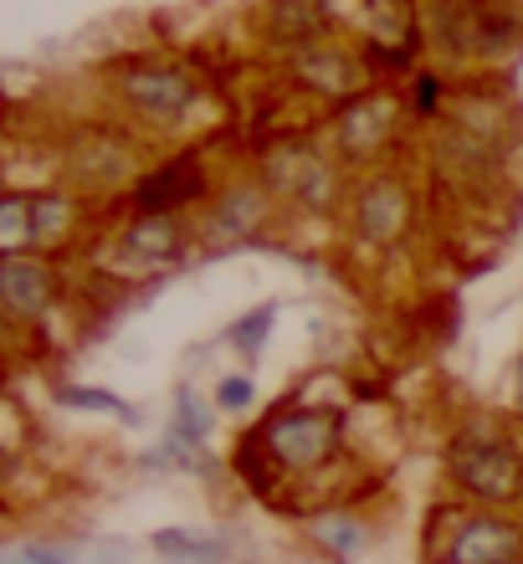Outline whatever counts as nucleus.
<instances>
[{
	"label": "nucleus",
	"mask_w": 523,
	"mask_h": 564,
	"mask_svg": "<svg viewBox=\"0 0 523 564\" xmlns=\"http://www.w3.org/2000/svg\"><path fill=\"white\" fill-rule=\"evenodd\" d=\"M451 473L478 498H519L523 488V462L498 436H462L451 452Z\"/></svg>",
	"instance_id": "nucleus-1"
},
{
	"label": "nucleus",
	"mask_w": 523,
	"mask_h": 564,
	"mask_svg": "<svg viewBox=\"0 0 523 564\" xmlns=\"http://www.w3.org/2000/svg\"><path fill=\"white\" fill-rule=\"evenodd\" d=\"M268 442H272V457L287 462V467H314L334 446V421L314 416V411H293V416L272 421Z\"/></svg>",
	"instance_id": "nucleus-2"
},
{
	"label": "nucleus",
	"mask_w": 523,
	"mask_h": 564,
	"mask_svg": "<svg viewBox=\"0 0 523 564\" xmlns=\"http://www.w3.org/2000/svg\"><path fill=\"white\" fill-rule=\"evenodd\" d=\"M519 534H513L509 523H467L462 534H457V544H451V564H513L519 560Z\"/></svg>",
	"instance_id": "nucleus-3"
},
{
	"label": "nucleus",
	"mask_w": 523,
	"mask_h": 564,
	"mask_svg": "<svg viewBox=\"0 0 523 564\" xmlns=\"http://www.w3.org/2000/svg\"><path fill=\"white\" fill-rule=\"evenodd\" d=\"M129 98H134L144 113H154V119H175L179 108L190 104V77L179 73H129Z\"/></svg>",
	"instance_id": "nucleus-4"
},
{
	"label": "nucleus",
	"mask_w": 523,
	"mask_h": 564,
	"mask_svg": "<svg viewBox=\"0 0 523 564\" xmlns=\"http://www.w3.org/2000/svg\"><path fill=\"white\" fill-rule=\"evenodd\" d=\"M0 288H6V303L21 313H42L46 297H52V272L42 262H21V257H6L0 268Z\"/></svg>",
	"instance_id": "nucleus-5"
},
{
	"label": "nucleus",
	"mask_w": 523,
	"mask_h": 564,
	"mask_svg": "<svg viewBox=\"0 0 523 564\" xmlns=\"http://www.w3.org/2000/svg\"><path fill=\"white\" fill-rule=\"evenodd\" d=\"M195 191H200V170H195L190 160H175L170 170H160V175H150L144 185H139V206L150 210V216H160L165 206L190 200Z\"/></svg>",
	"instance_id": "nucleus-6"
},
{
	"label": "nucleus",
	"mask_w": 523,
	"mask_h": 564,
	"mask_svg": "<svg viewBox=\"0 0 523 564\" xmlns=\"http://www.w3.org/2000/svg\"><path fill=\"white\" fill-rule=\"evenodd\" d=\"M395 216H401V200H395V191L364 195V231H370V237H390Z\"/></svg>",
	"instance_id": "nucleus-7"
},
{
	"label": "nucleus",
	"mask_w": 523,
	"mask_h": 564,
	"mask_svg": "<svg viewBox=\"0 0 523 564\" xmlns=\"http://www.w3.org/2000/svg\"><path fill=\"white\" fill-rule=\"evenodd\" d=\"M206 431H210V416L200 411V401H195L190 390L179 395V442H206Z\"/></svg>",
	"instance_id": "nucleus-8"
},
{
	"label": "nucleus",
	"mask_w": 523,
	"mask_h": 564,
	"mask_svg": "<svg viewBox=\"0 0 523 564\" xmlns=\"http://www.w3.org/2000/svg\"><path fill=\"white\" fill-rule=\"evenodd\" d=\"M154 544L170 554H190V560H221V544H200V539H179V534H154Z\"/></svg>",
	"instance_id": "nucleus-9"
},
{
	"label": "nucleus",
	"mask_w": 523,
	"mask_h": 564,
	"mask_svg": "<svg viewBox=\"0 0 523 564\" xmlns=\"http://www.w3.org/2000/svg\"><path fill=\"white\" fill-rule=\"evenodd\" d=\"M11 564H83V554L77 550H52V544H26V550H15Z\"/></svg>",
	"instance_id": "nucleus-10"
},
{
	"label": "nucleus",
	"mask_w": 523,
	"mask_h": 564,
	"mask_svg": "<svg viewBox=\"0 0 523 564\" xmlns=\"http://www.w3.org/2000/svg\"><path fill=\"white\" fill-rule=\"evenodd\" d=\"M134 247H139V252H170V247H175V226H170V221H150L144 231H134Z\"/></svg>",
	"instance_id": "nucleus-11"
},
{
	"label": "nucleus",
	"mask_w": 523,
	"mask_h": 564,
	"mask_svg": "<svg viewBox=\"0 0 523 564\" xmlns=\"http://www.w3.org/2000/svg\"><path fill=\"white\" fill-rule=\"evenodd\" d=\"M268 328H272V308H257L252 318H241V328H237V344H241V349H247V355H252L257 344L268 339Z\"/></svg>",
	"instance_id": "nucleus-12"
},
{
	"label": "nucleus",
	"mask_w": 523,
	"mask_h": 564,
	"mask_svg": "<svg viewBox=\"0 0 523 564\" xmlns=\"http://www.w3.org/2000/svg\"><path fill=\"white\" fill-rule=\"evenodd\" d=\"M0 231H6V247H21V241H26V206H21V200H6Z\"/></svg>",
	"instance_id": "nucleus-13"
},
{
	"label": "nucleus",
	"mask_w": 523,
	"mask_h": 564,
	"mask_svg": "<svg viewBox=\"0 0 523 564\" xmlns=\"http://www.w3.org/2000/svg\"><path fill=\"white\" fill-rule=\"evenodd\" d=\"M324 539H329V544H339L345 554H355L359 544H364L359 523H349V519H329V523H324Z\"/></svg>",
	"instance_id": "nucleus-14"
},
{
	"label": "nucleus",
	"mask_w": 523,
	"mask_h": 564,
	"mask_svg": "<svg viewBox=\"0 0 523 564\" xmlns=\"http://www.w3.org/2000/svg\"><path fill=\"white\" fill-rule=\"evenodd\" d=\"M62 221H67V206H62V200H42V206L31 210V231H36V237H46V231H57Z\"/></svg>",
	"instance_id": "nucleus-15"
},
{
	"label": "nucleus",
	"mask_w": 523,
	"mask_h": 564,
	"mask_svg": "<svg viewBox=\"0 0 523 564\" xmlns=\"http://www.w3.org/2000/svg\"><path fill=\"white\" fill-rule=\"evenodd\" d=\"M62 401L73 405H88V411H123L113 395H103V390H62Z\"/></svg>",
	"instance_id": "nucleus-16"
},
{
	"label": "nucleus",
	"mask_w": 523,
	"mask_h": 564,
	"mask_svg": "<svg viewBox=\"0 0 523 564\" xmlns=\"http://www.w3.org/2000/svg\"><path fill=\"white\" fill-rule=\"evenodd\" d=\"M247 401H252V380H241V375H237V380H226V386H221V405H231V411H237V405H247Z\"/></svg>",
	"instance_id": "nucleus-17"
},
{
	"label": "nucleus",
	"mask_w": 523,
	"mask_h": 564,
	"mask_svg": "<svg viewBox=\"0 0 523 564\" xmlns=\"http://www.w3.org/2000/svg\"><path fill=\"white\" fill-rule=\"evenodd\" d=\"M519 405H523V370H519Z\"/></svg>",
	"instance_id": "nucleus-18"
}]
</instances>
